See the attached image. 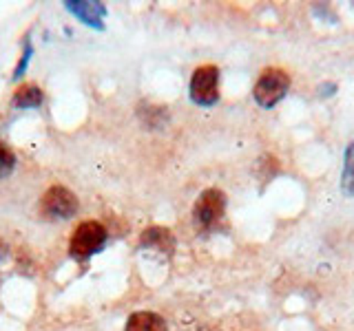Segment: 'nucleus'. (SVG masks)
<instances>
[{
	"instance_id": "f257e3e1",
	"label": "nucleus",
	"mask_w": 354,
	"mask_h": 331,
	"mask_svg": "<svg viewBox=\"0 0 354 331\" xmlns=\"http://www.w3.org/2000/svg\"><path fill=\"white\" fill-rule=\"evenodd\" d=\"M290 88V75L283 69H263L252 86V97L261 108H272L286 97Z\"/></svg>"
},
{
	"instance_id": "f03ea898",
	"label": "nucleus",
	"mask_w": 354,
	"mask_h": 331,
	"mask_svg": "<svg viewBox=\"0 0 354 331\" xmlns=\"http://www.w3.org/2000/svg\"><path fill=\"white\" fill-rule=\"evenodd\" d=\"M106 237H109L106 228L102 223H97V221H82V223L75 228L73 237L69 241L71 257L80 261L93 257V254H97L104 248Z\"/></svg>"
},
{
	"instance_id": "7ed1b4c3",
	"label": "nucleus",
	"mask_w": 354,
	"mask_h": 331,
	"mask_svg": "<svg viewBox=\"0 0 354 331\" xmlns=\"http://www.w3.org/2000/svg\"><path fill=\"white\" fill-rule=\"evenodd\" d=\"M224 212H226V194L217 190V188H208L197 199V203L193 208V219L199 230L210 232L221 223Z\"/></svg>"
},
{
	"instance_id": "20e7f679",
	"label": "nucleus",
	"mask_w": 354,
	"mask_h": 331,
	"mask_svg": "<svg viewBox=\"0 0 354 331\" xmlns=\"http://www.w3.org/2000/svg\"><path fill=\"white\" fill-rule=\"evenodd\" d=\"M191 99L199 106H213L219 99V69L215 64L197 66L193 71Z\"/></svg>"
},
{
	"instance_id": "39448f33",
	"label": "nucleus",
	"mask_w": 354,
	"mask_h": 331,
	"mask_svg": "<svg viewBox=\"0 0 354 331\" xmlns=\"http://www.w3.org/2000/svg\"><path fill=\"white\" fill-rule=\"evenodd\" d=\"M77 205V197L64 185H51L40 199V212L47 219H71Z\"/></svg>"
},
{
	"instance_id": "423d86ee",
	"label": "nucleus",
	"mask_w": 354,
	"mask_h": 331,
	"mask_svg": "<svg viewBox=\"0 0 354 331\" xmlns=\"http://www.w3.org/2000/svg\"><path fill=\"white\" fill-rule=\"evenodd\" d=\"M66 9L71 11L75 18H80L84 25L102 29L104 27V16H106V7L102 3H88V0H69Z\"/></svg>"
},
{
	"instance_id": "0eeeda50",
	"label": "nucleus",
	"mask_w": 354,
	"mask_h": 331,
	"mask_svg": "<svg viewBox=\"0 0 354 331\" xmlns=\"http://www.w3.org/2000/svg\"><path fill=\"white\" fill-rule=\"evenodd\" d=\"M140 243H142V248H153V250L166 252V254H173V250H175V237L171 234V230L158 228V225L144 230L140 237Z\"/></svg>"
},
{
	"instance_id": "6e6552de",
	"label": "nucleus",
	"mask_w": 354,
	"mask_h": 331,
	"mask_svg": "<svg viewBox=\"0 0 354 331\" xmlns=\"http://www.w3.org/2000/svg\"><path fill=\"white\" fill-rule=\"evenodd\" d=\"M124 331H169V325L155 312H136L129 316Z\"/></svg>"
},
{
	"instance_id": "1a4fd4ad",
	"label": "nucleus",
	"mask_w": 354,
	"mask_h": 331,
	"mask_svg": "<svg viewBox=\"0 0 354 331\" xmlns=\"http://www.w3.org/2000/svg\"><path fill=\"white\" fill-rule=\"evenodd\" d=\"M44 102V93L42 88L36 84H22L14 91V97H11V104L14 108H38Z\"/></svg>"
},
{
	"instance_id": "9d476101",
	"label": "nucleus",
	"mask_w": 354,
	"mask_h": 331,
	"mask_svg": "<svg viewBox=\"0 0 354 331\" xmlns=\"http://www.w3.org/2000/svg\"><path fill=\"white\" fill-rule=\"evenodd\" d=\"M341 190H343V194L354 197V141L346 148V154H343Z\"/></svg>"
},
{
	"instance_id": "9b49d317",
	"label": "nucleus",
	"mask_w": 354,
	"mask_h": 331,
	"mask_svg": "<svg viewBox=\"0 0 354 331\" xmlns=\"http://www.w3.org/2000/svg\"><path fill=\"white\" fill-rule=\"evenodd\" d=\"M16 166V157L14 152H11L9 148H5L3 143H0V179H5V177L14 170Z\"/></svg>"
},
{
	"instance_id": "f8f14e48",
	"label": "nucleus",
	"mask_w": 354,
	"mask_h": 331,
	"mask_svg": "<svg viewBox=\"0 0 354 331\" xmlns=\"http://www.w3.org/2000/svg\"><path fill=\"white\" fill-rule=\"evenodd\" d=\"M29 58H31V44L27 42V49H25V53H22V58H20V62H18V66H16L14 80H18V77L22 75V71L27 69V62H29Z\"/></svg>"
}]
</instances>
